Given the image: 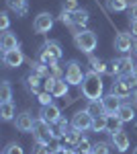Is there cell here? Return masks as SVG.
<instances>
[{
  "label": "cell",
  "instance_id": "6da1fadb",
  "mask_svg": "<svg viewBox=\"0 0 137 154\" xmlns=\"http://www.w3.org/2000/svg\"><path fill=\"white\" fill-rule=\"evenodd\" d=\"M80 91L82 95L86 97L88 101H96V99H103V80H100V74H96V72H86V76H84V80L80 84Z\"/></svg>",
  "mask_w": 137,
  "mask_h": 154
},
{
  "label": "cell",
  "instance_id": "7a4b0ae2",
  "mask_svg": "<svg viewBox=\"0 0 137 154\" xmlns=\"http://www.w3.org/2000/svg\"><path fill=\"white\" fill-rule=\"evenodd\" d=\"M33 138L37 144H49L53 142V140H57V138H61V134L59 131H55L53 128H51V123H47L45 119H35V128H33Z\"/></svg>",
  "mask_w": 137,
  "mask_h": 154
},
{
  "label": "cell",
  "instance_id": "3957f363",
  "mask_svg": "<svg viewBox=\"0 0 137 154\" xmlns=\"http://www.w3.org/2000/svg\"><path fill=\"white\" fill-rule=\"evenodd\" d=\"M135 84L137 80L129 74V76H115V82L111 84V93L121 99H127L135 93Z\"/></svg>",
  "mask_w": 137,
  "mask_h": 154
},
{
  "label": "cell",
  "instance_id": "277c9868",
  "mask_svg": "<svg viewBox=\"0 0 137 154\" xmlns=\"http://www.w3.org/2000/svg\"><path fill=\"white\" fill-rule=\"evenodd\" d=\"M74 43H76V48L80 49V51L92 54V49L96 48V43H98V37L90 29H82L78 33H74Z\"/></svg>",
  "mask_w": 137,
  "mask_h": 154
},
{
  "label": "cell",
  "instance_id": "5b68a950",
  "mask_svg": "<svg viewBox=\"0 0 137 154\" xmlns=\"http://www.w3.org/2000/svg\"><path fill=\"white\" fill-rule=\"evenodd\" d=\"M64 56V51H61V45L57 43V41H45L41 49H39V60L43 62V64H57L59 60Z\"/></svg>",
  "mask_w": 137,
  "mask_h": 154
},
{
  "label": "cell",
  "instance_id": "8992f818",
  "mask_svg": "<svg viewBox=\"0 0 137 154\" xmlns=\"http://www.w3.org/2000/svg\"><path fill=\"white\" fill-rule=\"evenodd\" d=\"M133 66H135V62L131 58H117V60H111L109 62V66H106V74L109 76H129L131 72H133Z\"/></svg>",
  "mask_w": 137,
  "mask_h": 154
},
{
  "label": "cell",
  "instance_id": "52a82bcc",
  "mask_svg": "<svg viewBox=\"0 0 137 154\" xmlns=\"http://www.w3.org/2000/svg\"><path fill=\"white\" fill-rule=\"evenodd\" d=\"M84 72H82V66L76 62V60H72V62H68L66 64V72H64V78L68 80V84H72V86H80L82 80H84Z\"/></svg>",
  "mask_w": 137,
  "mask_h": 154
},
{
  "label": "cell",
  "instance_id": "ba28073f",
  "mask_svg": "<svg viewBox=\"0 0 137 154\" xmlns=\"http://www.w3.org/2000/svg\"><path fill=\"white\" fill-rule=\"evenodd\" d=\"M51 27H53V17L49 14V12H39L37 17H35L33 21V29L35 33H49L51 31Z\"/></svg>",
  "mask_w": 137,
  "mask_h": 154
},
{
  "label": "cell",
  "instance_id": "9c48e42d",
  "mask_svg": "<svg viewBox=\"0 0 137 154\" xmlns=\"http://www.w3.org/2000/svg\"><path fill=\"white\" fill-rule=\"evenodd\" d=\"M92 121H94V117L84 109V111H78L72 117V128H76L80 131H88V130H92Z\"/></svg>",
  "mask_w": 137,
  "mask_h": 154
},
{
  "label": "cell",
  "instance_id": "30bf717a",
  "mask_svg": "<svg viewBox=\"0 0 137 154\" xmlns=\"http://www.w3.org/2000/svg\"><path fill=\"white\" fill-rule=\"evenodd\" d=\"M39 117L45 119L47 123L53 125V123H57V121L61 119V111H59V107L53 105V103H51V105H43V107H41V111H39Z\"/></svg>",
  "mask_w": 137,
  "mask_h": 154
},
{
  "label": "cell",
  "instance_id": "8fae6325",
  "mask_svg": "<svg viewBox=\"0 0 137 154\" xmlns=\"http://www.w3.org/2000/svg\"><path fill=\"white\" fill-rule=\"evenodd\" d=\"M2 62L6 68H16L25 62V56L21 49H10V51H2Z\"/></svg>",
  "mask_w": 137,
  "mask_h": 154
},
{
  "label": "cell",
  "instance_id": "7c38bea8",
  "mask_svg": "<svg viewBox=\"0 0 137 154\" xmlns=\"http://www.w3.org/2000/svg\"><path fill=\"white\" fill-rule=\"evenodd\" d=\"M103 107H104V113L106 115H115L119 109H121V97H117V95H113V93H109V95H103Z\"/></svg>",
  "mask_w": 137,
  "mask_h": 154
},
{
  "label": "cell",
  "instance_id": "4fadbf2b",
  "mask_svg": "<svg viewBox=\"0 0 137 154\" xmlns=\"http://www.w3.org/2000/svg\"><path fill=\"white\" fill-rule=\"evenodd\" d=\"M111 144L119 152H127V148H129V136H127V131H123V130L113 131L111 134Z\"/></svg>",
  "mask_w": 137,
  "mask_h": 154
},
{
  "label": "cell",
  "instance_id": "5bb4252c",
  "mask_svg": "<svg viewBox=\"0 0 137 154\" xmlns=\"http://www.w3.org/2000/svg\"><path fill=\"white\" fill-rule=\"evenodd\" d=\"M115 49L121 51V54H127L133 49V39H131V33H119L115 37Z\"/></svg>",
  "mask_w": 137,
  "mask_h": 154
},
{
  "label": "cell",
  "instance_id": "9a60e30c",
  "mask_svg": "<svg viewBox=\"0 0 137 154\" xmlns=\"http://www.w3.org/2000/svg\"><path fill=\"white\" fill-rule=\"evenodd\" d=\"M14 125H16V130L19 131H33L35 128V119L31 113H21V115H16V119H14Z\"/></svg>",
  "mask_w": 137,
  "mask_h": 154
},
{
  "label": "cell",
  "instance_id": "2e32d148",
  "mask_svg": "<svg viewBox=\"0 0 137 154\" xmlns=\"http://www.w3.org/2000/svg\"><path fill=\"white\" fill-rule=\"evenodd\" d=\"M72 19H74V27H72V31L74 33H78V31H82L86 25H88V11H82V8H78V11L72 12Z\"/></svg>",
  "mask_w": 137,
  "mask_h": 154
},
{
  "label": "cell",
  "instance_id": "e0dca14e",
  "mask_svg": "<svg viewBox=\"0 0 137 154\" xmlns=\"http://www.w3.org/2000/svg\"><path fill=\"white\" fill-rule=\"evenodd\" d=\"M0 48H2V51L19 49V39H16V35H14V33H10V31H4V33H2V37H0Z\"/></svg>",
  "mask_w": 137,
  "mask_h": 154
},
{
  "label": "cell",
  "instance_id": "ac0fdd59",
  "mask_svg": "<svg viewBox=\"0 0 137 154\" xmlns=\"http://www.w3.org/2000/svg\"><path fill=\"white\" fill-rule=\"evenodd\" d=\"M43 82H45V78L41 76V74H35L31 72L29 76H27V88L31 91V93H41V88H43Z\"/></svg>",
  "mask_w": 137,
  "mask_h": 154
},
{
  "label": "cell",
  "instance_id": "d6986e66",
  "mask_svg": "<svg viewBox=\"0 0 137 154\" xmlns=\"http://www.w3.org/2000/svg\"><path fill=\"white\" fill-rule=\"evenodd\" d=\"M68 91H70V84L66 78H57L51 86V95L53 97H68Z\"/></svg>",
  "mask_w": 137,
  "mask_h": 154
},
{
  "label": "cell",
  "instance_id": "ffe728a7",
  "mask_svg": "<svg viewBox=\"0 0 137 154\" xmlns=\"http://www.w3.org/2000/svg\"><path fill=\"white\" fill-rule=\"evenodd\" d=\"M88 64H90V70L96 72V74H106V66H109V62H104V60L96 58V56H88Z\"/></svg>",
  "mask_w": 137,
  "mask_h": 154
},
{
  "label": "cell",
  "instance_id": "44dd1931",
  "mask_svg": "<svg viewBox=\"0 0 137 154\" xmlns=\"http://www.w3.org/2000/svg\"><path fill=\"white\" fill-rule=\"evenodd\" d=\"M80 138H82V131L76 130V128H70V130L61 136V140L68 144V146H72V148H76V144L80 142Z\"/></svg>",
  "mask_w": 137,
  "mask_h": 154
},
{
  "label": "cell",
  "instance_id": "7402d4cb",
  "mask_svg": "<svg viewBox=\"0 0 137 154\" xmlns=\"http://www.w3.org/2000/svg\"><path fill=\"white\" fill-rule=\"evenodd\" d=\"M6 4H8V8L14 11L19 17H25V14L29 12V4H27V0H6Z\"/></svg>",
  "mask_w": 137,
  "mask_h": 154
},
{
  "label": "cell",
  "instance_id": "603a6c76",
  "mask_svg": "<svg viewBox=\"0 0 137 154\" xmlns=\"http://www.w3.org/2000/svg\"><path fill=\"white\" fill-rule=\"evenodd\" d=\"M117 115L121 117V121H123V123H127V121H133V119H135V111H133V107H131V105L123 103V105H121V109L117 111Z\"/></svg>",
  "mask_w": 137,
  "mask_h": 154
},
{
  "label": "cell",
  "instance_id": "cb8c5ba5",
  "mask_svg": "<svg viewBox=\"0 0 137 154\" xmlns=\"http://www.w3.org/2000/svg\"><path fill=\"white\" fill-rule=\"evenodd\" d=\"M86 111L90 113L92 117H100V115H106L104 113V107H103V101H88V107H86Z\"/></svg>",
  "mask_w": 137,
  "mask_h": 154
},
{
  "label": "cell",
  "instance_id": "d4e9b609",
  "mask_svg": "<svg viewBox=\"0 0 137 154\" xmlns=\"http://www.w3.org/2000/svg\"><path fill=\"white\" fill-rule=\"evenodd\" d=\"M0 115L4 121H10L14 117V105H12V101H2L0 103Z\"/></svg>",
  "mask_w": 137,
  "mask_h": 154
},
{
  "label": "cell",
  "instance_id": "484cf974",
  "mask_svg": "<svg viewBox=\"0 0 137 154\" xmlns=\"http://www.w3.org/2000/svg\"><path fill=\"white\" fill-rule=\"evenodd\" d=\"M92 131H96V134H100V131H109L106 115H100V117H94V121H92Z\"/></svg>",
  "mask_w": 137,
  "mask_h": 154
},
{
  "label": "cell",
  "instance_id": "4316f807",
  "mask_svg": "<svg viewBox=\"0 0 137 154\" xmlns=\"http://www.w3.org/2000/svg\"><path fill=\"white\" fill-rule=\"evenodd\" d=\"M106 123H109V134H113V131L117 130H123L121 125H123V121H121V117L115 113V115H106Z\"/></svg>",
  "mask_w": 137,
  "mask_h": 154
},
{
  "label": "cell",
  "instance_id": "83f0119b",
  "mask_svg": "<svg viewBox=\"0 0 137 154\" xmlns=\"http://www.w3.org/2000/svg\"><path fill=\"white\" fill-rule=\"evenodd\" d=\"M31 72L41 74L43 78H47V76H49V72H47V64H43L41 60H37V62H33V60H31Z\"/></svg>",
  "mask_w": 137,
  "mask_h": 154
},
{
  "label": "cell",
  "instance_id": "f1b7e54d",
  "mask_svg": "<svg viewBox=\"0 0 137 154\" xmlns=\"http://www.w3.org/2000/svg\"><path fill=\"white\" fill-rule=\"evenodd\" d=\"M92 148H94V144H92L90 140L86 138V136H82V138H80V142L76 144V150H78V152H80V154L92 152Z\"/></svg>",
  "mask_w": 137,
  "mask_h": 154
},
{
  "label": "cell",
  "instance_id": "f546056e",
  "mask_svg": "<svg viewBox=\"0 0 137 154\" xmlns=\"http://www.w3.org/2000/svg\"><path fill=\"white\" fill-rule=\"evenodd\" d=\"M106 4H109V11H113V12H121V11H125L127 6H129L127 0H109Z\"/></svg>",
  "mask_w": 137,
  "mask_h": 154
},
{
  "label": "cell",
  "instance_id": "4dcf8cb0",
  "mask_svg": "<svg viewBox=\"0 0 137 154\" xmlns=\"http://www.w3.org/2000/svg\"><path fill=\"white\" fill-rule=\"evenodd\" d=\"M0 99H2V101H10L12 99V88H10V84L6 82V80L0 84Z\"/></svg>",
  "mask_w": 137,
  "mask_h": 154
},
{
  "label": "cell",
  "instance_id": "1f68e13d",
  "mask_svg": "<svg viewBox=\"0 0 137 154\" xmlns=\"http://www.w3.org/2000/svg\"><path fill=\"white\" fill-rule=\"evenodd\" d=\"M47 72H49V76H53V78H64V72L66 70H61L59 64H49V66H47Z\"/></svg>",
  "mask_w": 137,
  "mask_h": 154
},
{
  "label": "cell",
  "instance_id": "d6a6232c",
  "mask_svg": "<svg viewBox=\"0 0 137 154\" xmlns=\"http://www.w3.org/2000/svg\"><path fill=\"white\" fill-rule=\"evenodd\" d=\"M61 11H68V12L78 11V0H61Z\"/></svg>",
  "mask_w": 137,
  "mask_h": 154
},
{
  "label": "cell",
  "instance_id": "836d02e7",
  "mask_svg": "<svg viewBox=\"0 0 137 154\" xmlns=\"http://www.w3.org/2000/svg\"><path fill=\"white\" fill-rule=\"evenodd\" d=\"M96 154H111V144H106V142H98V144H94V148H92Z\"/></svg>",
  "mask_w": 137,
  "mask_h": 154
},
{
  "label": "cell",
  "instance_id": "e575fe53",
  "mask_svg": "<svg viewBox=\"0 0 137 154\" xmlns=\"http://www.w3.org/2000/svg\"><path fill=\"white\" fill-rule=\"evenodd\" d=\"M2 154H25V152H23V148H21V144L12 142V144H8V146L4 148V152H2Z\"/></svg>",
  "mask_w": 137,
  "mask_h": 154
},
{
  "label": "cell",
  "instance_id": "d590c367",
  "mask_svg": "<svg viewBox=\"0 0 137 154\" xmlns=\"http://www.w3.org/2000/svg\"><path fill=\"white\" fill-rule=\"evenodd\" d=\"M37 97H39V103H41V107H43V105H51V99H53V95H51L49 91H41Z\"/></svg>",
  "mask_w": 137,
  "mask_h": 154
},
{
  "label": "cell",
  "instance_id": "8d00e7d4",
  "mask_svg": "<svg viewBox=\"0 0 137 154\" xmlns=\"http://www.w3.org/2000/svg\"><path fill=\"white\" fill-rule=\"evenodd\" d=\"M59 21L64 25H68L70 29L74 27V19H72V12H68V11H61V14H59Z\"/></svg>",
  "mask_w": 137,
  "mask_h": 154
},
{
  "label": "cell",
  "instance_id": "74e56055",
  "mask_svg": "<svg viewBox=\"0 0 137 154\" xmlns=\"http://www.w3.org/2000/svg\"><path fill=\"white\" fill-rule=\"evenodd\" d=\"M33 154H51V150H49L47 144H37L35 150H33Z\"/></svg>",
  "mask_w": 137,
  "mask_h": 154
},
{
  "label": "cell",
  "instance_id": "f35d334b",
  "mask_svg": "<svg viewBox=\"0 0 137 154\" xmlns=\"http://www.w3.org/2000/svg\"><path fill=\"white\" fill-rule=\"evenodd\" d=\"M8 23H10L8 21V14L6 12H0V29L2 31H8Z\"/></svg>",
  "mask_w": 137,
  "mask_h": 154
},
{
  "label": "cell",
  "instance_id": "ab89813d",
  "mask_svg": "<svg viewBox=\"0 0 137 154\" xmlns=\"http://www.w3.org/2000/svg\"><path fill=\"white\" fill-rule=\"evenodd\" d=\"M57 125H59V130H57V131H59L61 136H64V134H66V131L70 130V123H68V121H66V119H64V117H61V119H59V121H57Z\"/></svg>",
  "mask_w": 137,
  "mask_h": 154
},
{
  "label": "cell",
  "instance_id": "60d3db41",
  "mask_svg": "<svg viewBox=\"0 0 137 154\" xmlns=\"http://www.w3.org/2000/svg\"><path fill=\"white\" fill-rule=\"evenodd\" d=\"M129 29H131V35L137 37V21L135 19H129Z\"/></svg>",
  "mask_w": 137,
  "mask_h": 154
},
{
  "label": "cell",
  "instance_id": "b9f144b4",
  "mask_svg": "<svg viewBox=\"0 0 137 154\" xmlns=\"http://www.w3.org/2000/svg\"><path fill=\"white\" fill-rule=\"evenodd\" d=\"M129 17H131V19H135V21H137V0L133 2V4H131V6H129Z\"/></svg>",
  "mask_w": 137,
  "mask_h": 154
},
{
  "label": "cell",
  "instance_id": "7bdbcfd3",
  "mask_svg": "<svg viewBox=\"0 0 137 154\" xmlns=\"http://www.w3.org/2000/svg\"><path fill=\"white\" fill-rule=\"evenodd\" d=\"M51 154H68V148L59 146V148H55V150H51Z\"/></svg>",
  "mask_w": 137,
  "mask_h": 154
},
{
  "label": "cell",
  "instance_id": "ee69618b",
  "mask_svg": "<svg viewBox=\"0 0 137 154\" xmlns=\"http://www.w3.org/2000/svg\"><path fill=\"white\" fill-rule=\"evenodd\" d=\"M131 76H133V78H135V80H137V64H135V66H133V72H131Z\"/></svg>",
  "mask_w": 137,
  "mask_h": 154
},
{
  "label": "cell",
  "instance_id": "f6af8a7d",
  "mask_svg": "<svg viewBox=\"0 0 137 154\" xmlns=\"http://www.w3.org/2000/svg\"><path fill=\"white\" fill-rule=\"evenodd\" d=\"M133 105L137 107V88H135V93H133Z\"/></svg>",
  "mask_w": 137,
  "mask_h": 154
},
{
  "label": "cell",
  "instance_id": "bcb514c9",
  "mask_svg": "<svg viewBox=\"0 0 137 154\" xmlns=\"http://www.w3.org/2000/svg\"><path fill=\"white\" fill-rule=\"evenodd\" d=\"M133 51L137 54V39H133Z\"/></svg>",
  "mask_w": 137,
  "mask_h": 154
},
{
  "label": "cell",
  "instance_id": "7dc6e473",
  "mask_svg": "<svg viewBox=\"0 0 137 154\" xmlns=\"http://www.w3.org/2000/svg\"><path fill=\"white\" fill-rule=\"evenodd\" d=\"M86 154H96V152H94V150H92V152H86Z\"/></svg>",
  "mask_w": 137,
  "mask_h": 154
},
{
  "label": "cell",
  "instance_id": "c3c4849f",
  "mask_svg": "<svg viewBox=\"0 0 137 154\" xmlns=\"http://www.w3.org/2000/svg\"><path fill=\"white\" fill-rule=\"evenodd\" d=\"M133 154H137V148H135V150H133Z\"/></svg>",
  "mask_w": 137,
  "mask_h": 154
},
{
  "label": "cell",
  "instance_id": "681fc988",
  "mask_svg": "<svg viewBox=\"0 0 137 154\" xmlns=\"http://www.w3.org/2000/svg\"><path fill=\"white\" fill-rule=\"evenodd\" d=\"M135 131H137V123H135Z\"/></svg>",
  "mask_w": 137,
  "mask_h": 154
}]
</instances>
